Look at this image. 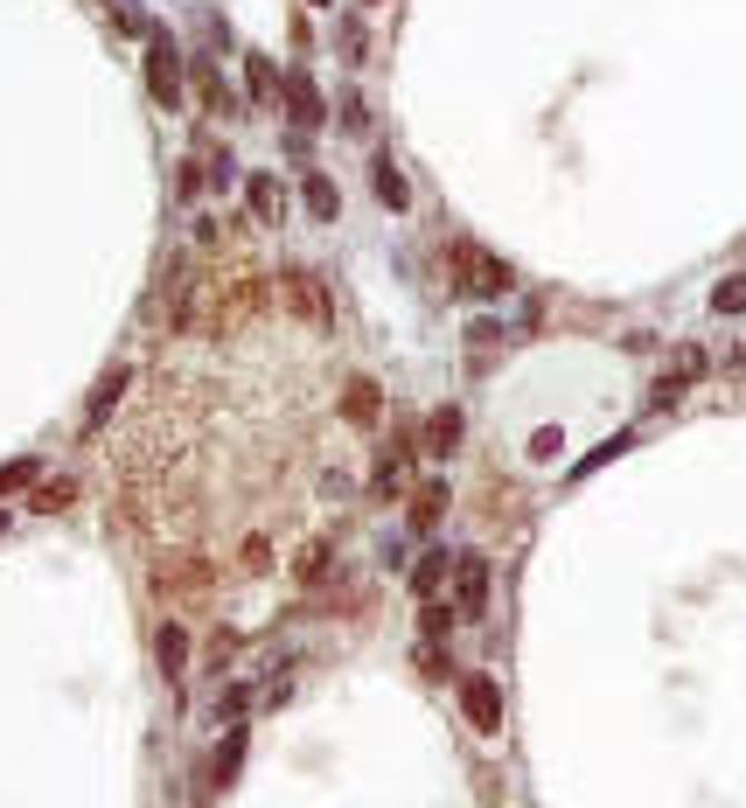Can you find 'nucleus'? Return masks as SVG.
Returning <instances> with one entry per match:
<instances>
[{
	"instance_id": "f257e3e1",
	"label": "nucleus",
	"mask_w": 746,
	"mask_h": 808,
	"mask_svg": "<svg viewBox=\"0 0 746 808\" xmlns=\"http://www.w3.org/2000/svg\"><path fill=\"white\" fill-rule=\"evenodd\" d=\"M447 279H454V293H468V300H496V293H509V266L488 245H475V238H460V245H447Z\"/></svg>"
},
{
	"instance_id": "f03ea898",
	"label": "nucleus",
	"mask_w": 746,
	"mask_h": 808,
	"mask_svg": "<svg viewBox=\"0 0 746 808\" xmlns=\"http://www.w3.org/2000/svg\"><path fill=\"white\" fill-rule=\"evenodd\" d=\"M153 592L175 599V607H196V599L217 592V571H210V558H196V551H168V558H153Z\"/></svg>"
},
{
	"instance_id": "7ed1b4c3",
	"label": "nucleus",
	"mask_w": 746,
	"mask_h": 808,
	"mask_svg": "<svg viewBox=\"0 0 746 808\" xmlns=\"http://www.w3.org/2000/svg\"><path fill=\"white\" fill-rule=\"evenodd\" d=\"M272 286H279V300L294 307V321H300V328L328 335V321H336V307H328V286H321L315 272H307V266H287V272H279Z\"/></svg>"
},
{
	"instance_id": "20e7f679",
	"label": "nucleus",
	"mask_w": 746,
	"mask_h": 808,
	"mask_svg": "<svg viewBox=\"0 0 746 808\" xmlns=\"http://www.w3.org/2000/svg\"><path fill=\"white\" fill-rule=\"evenodd\" d=\"M147 84L161 106H182V57H175L168 29H147Z\"/></svg>"
},
{
	"instance_id": "39448f33",
	"label": "nucleus",
	"mask_w": 746,
	"mask_h": 808,
	"mask_svg": "<svg viewBox=\"0 0 746 808\" xmlns=\"http://www.w3.org/2000/svg\"><path fill=\"white\" fill-rule=\"evenodd\" d=\"M460 711H468L475 732H503V690L488 684V676H468V684H460Z\"/></svg>"
},
{
	"instance_id": "423d86ee",
	"label": "nucleus",
	"mask_w": 746,
	"mask_h": 808,
	"mask_svg": "<svg viewBox=\"0 0 746 808\" xmlns=\"http://www.w3.org/2000/svg\"><path fill=\"white\" fill-rule=\"evenodd\" d=\"M454 592H460V620H481L488 614V558H454Z\"/></svg>"
},
{
	"instance_id": "0eeeda50",
	"label": "nucleus",
	"mask_w": 746,
	"mask_h": 808,
	"mask_svg": "<svg viewBox=\"0 0 746 808\" xmlns=\"http://www.w3.org/2000/svg\"><path fill=\"white\" fill-rule=\"evenodd\" d=\"M342 419H349L356 432H377V419H384V390H377L370 377H349V383H342Z\"/></svg>"
},
{
	"instance_id": "6e6552de",
	"label": "nucleus",
	"mask_w": 746,
	"mask_h": 808,
	"mask_svg": "<svg viewBox=\"0 0 746 808\" xmlns=\"http://www.w3.org/2000/svg\"><path fill=\"white\" fill-rule=\"evenodd\" d=\"M447 502H454V495H447L440 481H419V488H405V523H411V530H440Z\"/></svg>"
},
{
	"instance_id": "1a4fd4ad",
	"label": "nucleus",
	"mask_w": 746,
	"mask_h": 808,
	"mask_svg": "<svg viewBox=\"0 0 746 808\" xmlns=\"http://www.w3.org/2000/svg\"><path fill=\"white\" fill-rule=\"evenodd\" d=\"M405 488H411V447H384L377 475H370V495H377V502H391V495H405Z\"/></svg>"
},
{
	"instance_id": "9d476101",
	"label": "nucleus",
	"mask_w": 746,
	"mask_h": 808,
	"mask_svg": "<svg viewBox=\"0 0 746 808\" xmlns=\"http://www.w3.org/2000/svg\"><path fill=\"white\" fill-rule=\"evenodd\" d=\"M279 106H287L294 126H321V119H328V112H321V91H315V77H307V70L287 77V98H279Z\"/></svg>"
},
{
	"instance_id": "9b49d317",
	"label": "nucleus",
	"mask_w": 746,
	"mask_h": 808,
	"mask_svg": "<svg viewBox=\"0 0 746 808\" xmlns=\"http://www.w3.org/2000/svg\"><path fill=\"white\" fill-rule=\"evenodd\" d=\"M238 767H245V725H230L223 746H217V760H210V774H202V780H210V795H223L230 780H238Z\"/></svg>"
},
{
	"instance_id": "f8f14e48",
	"label": "nucleus",
	"mask_w": 746,
	"mask_h": 808,
	"mask_svg": "<svg viewBox=\"0 0 746 808\" xmlns=\"http://www.w3.org/2000/svg\"><path fill=\"white\" fill-rule=\"evenodd\" d=\"M426 453H432V460L460 453V411H454V405H440V411L426 419Z\"/></svg>"
},
{
	"instance_id": "ddd939ff",
	"label": "nucleus",
	"mask_w": 746,
	"mask_h": 808,
	"mask_svg": "<svg viewBox=\"0 0 746 808\" xmlns=\"http://www.w3.org/2000/svg\"><path fill=\"white\" fill-rule=\"evenodd\" d=\"M245 202H251V217H259V223H279V217H287V189H279L272 174H251Z\"/></svg>"
},
{
	"instance_id": "4468645a",
	"label": "nucleus",
	"mask_w": 746,
	"mask_h": 808,
	"mask_svg": "<svg viewBox=\"0 0 746 808\" xmlns=\"http://www.w3.org/2000/svg\"><path fill=\"white\" fill-rule=\"evenodd\" d=\"M307 210H315V223H336L342 217V189L328 174H307Z\"/></svg>"
},
{
	"instance_id": "2eb2a0df",
	"label": "nucleus",
	"mask_w": 746,
	"mask_h": 808,
	"mask_svg": "<svg viewBox=\"0 0 746 808\" xmlns=\"http://www.w3.org/2000/svg\"><path fill=\"white\" fill-rule=\"evenodd\" d=\"M370 189H377V202H384V210H405V202H411L405 174H398L391 161H377V168H370Z\"/></svg>"
},
{
	"instance_id": "dca6fc26",
	"label": "nucleus",
	"mask_w": 746,
	"mask_h": 808,
	"mask_svg": "<svg viewBox=\"0 0 746 808\" xmlns=\"http://www.w3.org/2000/svg\"><path fill=\"white\" fill-rule=\"evenodd\" d=\"M245 77H251V98H259L266 112L279 106V98H287V84H279V77H272V63H266V57H251V63H245Z\"/></svg>"
},
{
	"instance_id": "f3484780",
	"label": "nucleus",
	"mask_w": 746,
	"mask_h": 808,
	"mask_svg": "<svg viewBox=\"0 0 746 808\" xmlns=\"http://www.w3.org/2000/svg\"><path fill=\"white\" fill-rule=\"evenodd\" d=\"M182 669H189V635H182V628H175V620H168V628H161V676L175 684V676H182Z\"/></svg>"
},
{
	"instance_id": "a211bd4d",
	"label": "nucleus",
	"mask_w": 746,
	"mask_h": 808,
	"mask_svg": "<svg viewBox=\"0 0 746 808\" xmlns=\"http://www.w3.org/2000/svg\"><path fill=\"white\" fill-rule=\"evenodd\" d=\"M70 502H77V481H70V475H57V481L36 488V516H63Z\"/></svg>"
},
{
	"instance_id": "6ab92c4d",
	"label": "nucleus",
	"mask_w": 746,
	"mask_h": 808,
	"mask_svg": "<svg viewBox=\"0 0 746 808\" xmlns=\"http://www.w3.org/2000/svg\"><path fill=\"white\" fill-rule=\"evenodd\" d=\"M119 390H126V370H106V377H98V390H91V411H84V432H91V426L112 411V398H119Z\"/></svg>"
},
{
	"instance_id": "aec40b11",
	"label": "nucleus",
	"mask_w": 746,
	"mask_h": 808,
	"mask_svg": "<svg viewBox=\"0 0 746 808\" xmlns=\"http://www.w3.org/2000/svg\"><path fill=\"white\" fill-rule=\"evenodd\" d=\"M196 91H202V106H210V112H230V91H223V77L210 70V57H196Z\"/></svg>"
},
{
	"instance_id": "412c9836",
	"label": "nucleus",
	"mask_w": 746,
	"mask_h": 808,
	"mask_svg": "<svg viewBox=\"0 0 746 808\" xmlns=\"http://www.w3.org/2000/svg\"><path fill=\"white\" fill-rule=\"evenodd\" d=\"M447 579V551H426L419 565H411V592H419V599H432V586H440Z\"/></svg>"
},
{
	"instance_id": "4be33fe9",
	"label": "nucleus",
	"mask_w": 746,
	"mask_h": 808,
	"mask_svg": "<svg viewBox=\"0 0 746 808\" xmlns=\"http://www.w3.org/2000/svg\"><path fill=\"white\" fill-rule=\"evenodd\" d=\"M36 467H42L36 453H21V460H8V467H0V495H21V488L36 481Z\"/></svg>"
},
{
	"instance_id": "5701e85b",
	"label": "nucleus",
	"mask_w": 746,
	"mask_h": 808,
	"mask_svg": "<svg viewBox=\"0 0 746 808\" xmlns=\"http://www.w3.org/2000/svg\"><path fill=\"white\" fill-rule=\"evenodd\" d=\"M712 315H746V272L726 279V286H712Z\"/></svg>"
},
{
	"instance_id": "b1692460",
	"label": "nucleus",
	"mask_w": 746,
	"mask_h": 808,
	"mask_svg": "<svg viewBox=\"0 0 746 808\" xmlns=\"http://www.w3.org/2000/svg\"><path fill=\"white\" fill-rule=\"evenodd\" d=\"M684 390H690V377H684V370H670V377H656V390H649V405H677Z\"/></svg>"
},
{
	"instance_id": "393cba45",
	"label": "nucleus",
	"mask_w": 746,
	"mask_h": 808,
	"mask_svg": "<svg viewBox=\"0 0 746 808\" xmlns=\"http://www.w3.org/2000/svg\"><path fill=\"white\" fill-rule=\"evenodd\" d=\"M454 620H460V614H447V607H432V599H426V614H419V628H426V641H440V635L454 628Z\"/></svg>"
},
{
	"instance_id": "a878e982",
	"label": "nucleus",
	"mask_w": 746,
	"mask_h": 808,
	"mask_svg": "<svg viewBox=\"0 0 746 808\" xmlns=\"http://www.w3.org/2000/svg\"><path fill=\"white\" fill-rule=\"evenodd\" d=\"M419 669L432 676V684H447V676H454V662L440 656V648H419Z\"/></svg>"
},
{
	"instance_id": "bb28decb",
	"label": "nucleus",
	"mask_w": 746,
	"mask_h": 808,
	"mask_svg": "<svg viewBox=\"0 0 746 808\" xmlns=\"http://www.w3.org/2000/svg\"><path fill=\"white\" fill-rule=\"evenodd\" d=\"M266 565H272V543L251 537V543H245V571H266Z\"/></svg>"
},
{
	"instance_id": "cd10ccee",
	"label": "nucleus",
	"mask_w": 746,
	"mask_h": 808,
	"mask_svg": "<svg viewBox=\"0 0 746 808\" xmlns=\"http://www.w3.org/2000/svg\"><path fill=\"white\" fill-rule=\"evenodd\" d=\"M342 57H349V63H364V29H356V21L342 29Z\"/></svg>"
},
{
	"instance_id": "c85d7f7f",
	"label": "nucleus",
	"mask_w": 746,
	"mask_h": 808,
	"mask_svg": "<svg viewBox=\"0 0 746 808\" xmlns=\"http://www.w3.org/2000/svg\"><path fill=\"white\" fill-rule=\"evenodd\" d=\"M733 377H746V349H739V356H733Z\"/></svg>"
},
{
	"instance_id": "c756f323",
	"label": "nucleus",
	"mask_w": 746,
	"mask_h": 808,
	"mask_svg": "<svg viewBox=\"0 0 746 808\" xmlns=\"http://www.w3.org/2000/svg\"><path fill=\"white\" fill-rule=\"evenodd\" d=\"M0 530H8V516H0Z\"/></svg>"
},
{
	"instance_id": "7c9ffc66",
	"label": "nucleus",
	"mask_w": 746,
	"mask_h": 808,
	"mask_svg": "<svg viewBox=\"0 0 746 808\" xmlns=\"http://www.w3.org/2000/svg\"><path fill=\"white\" fill-rule=\"evenodd\" d=\"M370 8H377V0H370Z\"/></svg>"
}]
</instances>
